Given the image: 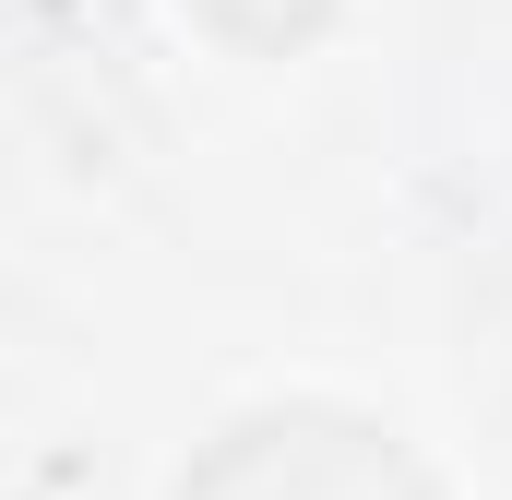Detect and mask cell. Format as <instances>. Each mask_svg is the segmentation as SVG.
Masks as SVG:
<instances>
[{
  "instance_id": "1",
  "label": "cell",
  "mask_w": 512,
  "mask_h": 500,
  "mask_svg": "<svg viewBox=\"0 0 512 500\" xmlns=\"http://www.w3.org/2000/svg\"><path fill=\"white\" fill-rule=\"evenodd\" d=\"M167 500H441V477L370 405L274 393V405H239L227 429H203Z\"/></svg>"
},
{
  "instance_id": "2",
  "label": "cell",
  "mask_w": 512,
  "mask_h": 500,
  "mask_svg": "<svg viewBox=\"0 0 512 500\" xmlns=\"http://www.w3.org/2000/svg\"><path fill=\"white\" fill-rule=\"evenodd\" d=\"M227 48H251V60H286V48H310L322 24H334V0H191Z\"/></svg>"
}]
</instances>
